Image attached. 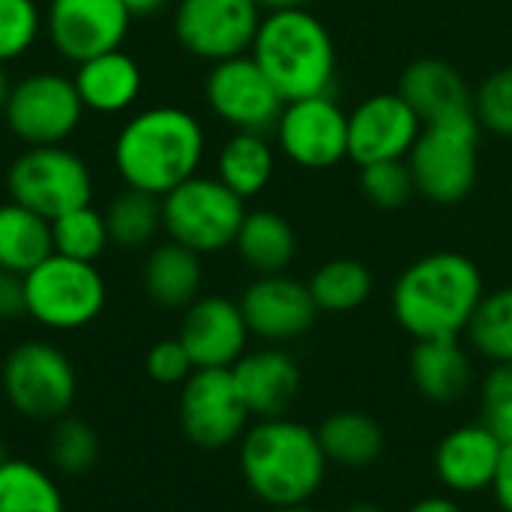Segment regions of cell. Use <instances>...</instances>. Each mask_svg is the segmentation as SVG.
Here are the masks:
<instances>
[{
  "instance_id": "4",
  "label": "cell",
  "mask_w": 512,
  "mask_h": 512,
  "mask_svg": "<svg viewBox=\"0 0 512 512\" xmlns=\"http://www.w3.org/2000/svg\"><path fill=\"white\" fill-rule=\"evenodd\" d=\"M282 102L327 96L336 81V45L309 9L267 12L249 48Z\"/></svg>"
},
{
  "instance_id": "26",
  "label": "cell",
  "mask_w": 512,
  "mask_h": 512,
  "mask_svg": "<svg viewBox=\"0 0 512 512\" xmlns=\"http://www.w3.org/2000/svg\"><path fill=\"white\" fill-rule=\"evenodd\" d=\"M321 450L330 465L360 471L381 459L384 453V429L372 414L363 411H336L318 429Z\"/></svg>"
},
{
  "instance_id": "15",
  "label": "cell",
  "mask_w": 512,
  "mask_h": 512,
  "mask_svg": "<svg viewBox=\"0 0 512 512\" xmlns=\"http://www.w3.org/2000/svg\"><path fill=\"white\" fill-rule=\"evenodd\" d=\"M129 21L132 12L123 0H51L45 12L51 45L72 63L120 48Z\"/></svg>"
},
{
  "instance_id": "44",
  "label": "cell",
  "mask_w": 512,
  "mask_h": 512,
  "mask_svg": "<svg viewBox=\"0 0 512 512\" xmlns=\"http://www.w3.org/2000/svg\"><path fill=\"white\" fill-rule=\"evenodd\" d=\"M123 3L129 6L132 15H153L162 6H168V0H123Z\"/></svg>"
},
{
  "instance_id": "22",
  "label": "cell",
  "mask_w": 512,
  "mask_h": 512,
  "mask_svg": "<svg viewBox=\"0 0 512 512\" xmlns=\"http://www.w3.org/2000/svg\"><path fill=\"white\" fill-rule=\"evenodd\" d=\"M411 381L435 405L459 402L471 381L474 366L471 354L462 348V339H420L411 351Z\"/></svg>"
},
{
  "instance_id": "16",
  "label": "cell",
  "mask_w": 512,
  "mask_h": 512,
  "mask_svg": "<svg viewBox=\"0 0 512 512\" xmlns=\"http://www.w3.org/2000/svg\"><path fill=\"white\" fill-rule=\"evenodd\" d=\"M423 120L399 93L366 96L348 111V159L360 168L372 162L408 159Z\"/></svg>"
},
{
  "instance_id": "47",
  "label": "cell",
  "mask_w": 512,
  "mask_h": 512,
  "mask_svg": "<svg viewBox=\"0 0 512 512\" xmlns=\"http://www.w3.org/2000/svg\"><path fill=\"white\" fill-rule=\"evenodd\" d=\"M273 512H318V510H312L309 504H297V507H279V510H273Z\"/></svg>"
},
{
  "instance_id": "30",
  "label": "cell",
  "mask_w": 512,
  "mask_h": 512,
  "mask_svg": "<svg viewBox=\"0 0 512 512\" xmlns=\"http://www.w3.org/2000/svg\"><path fill=\"white\" fill-rule=\"evenodd\" d=\"M63 510V495L45 468L12 456L0 465V512Z\"/></svg>"
},
{
  "instance_id": "25",
  "label": "cell",
  "mask_w": 512,
  "mask_h": 512,
  "mask_svg": "<svg viewBox=\"0 0 512 512\" xmlns=\"http://www.w3.org/2000/svg\"><path fill=\"white\" fill-rule=\"evenodd\" d=\"M237 255L240 261L258 273V276H273L285 273L297 255V234L291 222L273 210H252L243 216V225L237 231Z\"/></svg>"
},
{
  "instance_id": "6",
  "label": "cell",
  "mask_w": 512,
  "mask_h": 512,
  "mask_svg": "<svg viewBox=\"0 0 512 512\" xmlns=\"http://www.w3.org/2000/svg\"><path fill=\"white\" fill-rule=\"evenodd\" d=\"M246 201L219 177H189L162 195V228L168 237L198 255L234 246L246 216Z\"/></svg>"
},
{
  "instance_id": "40",
  "label": "cell",
  "mask_w": 512,
  "mask_h": 512,
  "mask_svg": "<svg viewBox=\"0 0 512 512\" xmlns=\"http://www.w3.org/2000/svg\"><path fill=\"white\" fill-rule=\"evenodd\" d=\"M21 315H27L24 276L0 270V321H15Z\"/></svg>"
},
{
  "instance_id": "28",
  "label": "cell",
  "mask_w": 512,
  "mask_h": 512,
  "mask_svg": "<svg viewBox=\"0 0 512 512\" xmlns=\"http://www.w3.org/2000/svg\"><path fill=\"white\" fill-rule=\"evenodd\" d=\"M276 171V153L261 132H234L219 150V180L246 198H255L267 189Z\"/></svg>"
},
{
  "instance_id": "46",
  "label": "cell",
  "mask_w": 512,
  "mask_h": 512,
  "mask_svg": "<svg viewBox=\"0 0 512 512\" xmlns=\"http://www.w3.org/2000/svg\"><path fill=\"white\" fill-rule=\"evenodd\" d=\"M345 512H387V510H381V507H375V504H354V507H348Z\"/></svg>"
},
{
  "instance_id": "21",
  "label": "cell",
  "mask_w": 512,
  "mask_h": 512,
  "mask_svg": "<svg viewBox=\"0 0 512 512\" xmlns=\"http://www.w3.org/2000/svg\"><path fill=\"white\" fill-rule=\"evenodd\" d=\"M396 93L414 108V114L423 120V126L474 114V90L468 87L465 75L438 57L414 60L402 72Z\"/></svg>"
},
{
  "instance_id": "33",
  "label": "cell",
  "mask_w": 512,
  "mask_h": 512,
  "mask_svg": "<svg viewBox=\"0 0 512 512\" xmlns=\"http://www.w3.org/2000/svg\"><path fill=\"white\" fill-rule=\"evenodd\" d=\"M51 240H54L57 255L93 264L105 252V246L111 243L105 213L93 210L90 204L75 207V210L51 219Z\"/></svg>"
},
{
  "instance_id": "32",
  "label": "cell",
  "mask_w": 512,
  "mask_h": 512,
  "mask_svg": "<svg viewBox=\"0 0 512 512\" xmlns=\"http://www.w3.org/2000/svg\"><path fill=\"white\" fill-rule=\"evenodd\" d=\"M465 333L471 348L492 366L512 363V285L483 294Z\"/></svg>"
},
{
  "instance_id": "39",
  "label": "cell",
  "mask_w": 512,
  "mask_h": 512,
  "mask_svg": "<svg viewBox=\"0 0 512 512\" xmlns=\"http://www.w3.org/2000/svg\"><path fill=\"white\" fill-rule=\"evenodd\" d=\"M192 372H195V363L180 339H162L147 354V375L156 384H165V387L180 384L183 387Z\"/></svg>"
},
{
  "instance_id": "2",
  "label": "cell",
  "mask_w": 512,
  "mask_h": 512,
  "mask_svg": "<svg viewBox=\"0 0 512 512\" xmlns=\"http://www.w3.org/2000/svg\"><path fill=\"white\" fill-rule=\"evenodd\" d=\"M327 468L318 432L297 420H258L240 438V474L249 492L273 510L309 504Z\"/></svg>"
},
{
  "instance_id": "41",
  "label": "cell",
  "mask_w": 512,
  "mask_h": 512,
  "mask_svg": "<svg viewBox=\"0 0 512 512\" xmlns=\"http://www.w3.org/2000/svg\"><path fill=\"white\" fill-rule=\"evenodd\" d=\"M492 492H495L498 507L504 512H512V441L504 444V453H501V465H498Z\"/></svg>"
},
{
  "instance_id": "1",
  "label": "cell",
  "mask_w": 512,
  "mask_h": 512,
  "mask_svg": "<svg viewBox=\"0 0 512 512\" xmlns=\"http://www.w3.org/2000/svg\"><path fill=\"white\" fill-rule=\"evenodd\" d=\"M483 294V273L468 255L432 252L396 279L393 315L414 342L453 339L468 330Z\"/></svg>"
},
{
  "instance_id": "17",
  "label": "cell",
  "mask_w": 512,
  "mask_h": 512,
  "mask_svg": "<svg viewBox=\"0 0 512 512\" xmlns=\"http://www.w3.org/2000/svg\"><path fill=\"white\" fill-rule=\"evenodd\" d=\"M240 309L249 324V333L273 345L306 336L318 318V306L312 300L309 285L285 273L258 276L243 291Z\"/></svg>"
},
{
  "instance_id": "38",
  "label": "cell",
  "mask_w": 512,
  "mask_h": 512,
  "mask_svg": "<svg viewBox=\"0 0 512 512\" xmlns=\"http://www.w3.org/2000/svg\"><path fill=\"white\" fill-rule=\"evenodd\" d=\"M483 423L504 444L512 441V363L492 366L483 381Z\"/></svg>"
},
{
  "instance_id": "27",
  "label": "cell",
  "mask_w": 512,
  "mask_h": 512,
  "mask_svg": "<svg viewBox=\"0 0 512 512\" xmlns=\"http://www.w3.org/2000/svg\"><path fill=\"white\" fill-rule=\"evenodd\" d=\"M54 255L51 222L15 201L0 207V270L27 276Z\"/></svg>"
},
{
  "instance_id": "43",
  "label": "cell",
  "mask_w": 512,
  "mask_h": 512,
  "mask_svg": "<svg viewBox=\"0 0 512 512\" xmlns=\"http://www.w3.org/2000/svg\"><path fill=\"white\" fill-rule=\"evenodd\" d=\"M264 12H285V9H306L309 0H255Z\"/></svg>"
},
{
  "instance_id": "18",
  "label": "cell",
  "mask_w": 512,
  "mask_h": 512,
  "mask_svg": "<svg viewBox=\"0 0 512 512\" xmlns=\"http://www.w3.org/2000/svg\"><path fill=\"white\" fill-rule=\"evenodd\" d=\"M249 336L240 303L228 297H198L186 306L177 333L195 369H231L246 354Z\"/></svg>"
},
{
  "instance_id": "24",
  "label": "cell",
  "mask_w": 512,
  "mask_h": 512,
  "mask_svg": "<svg viewBox=\"0 0 512 512\" xmlns=\"http://www.w3.org/2000/svg\"><path fill=\"white\" fill-rule=\"evenodd\" d=\"M201 255L168 240L156 246L144 264V291L162 309H186L201 291Z\"/></svg>"
},
{
  "instance_id": "23",
  "label": "cell",
  "mask_w": 512,
  "mask_h": 512,
  "mask_svg": "<svg viewBox=\"0 0 512 512\" xmlns=\"http://www.w3.org/2000/svg\"><path fill=\"white\" fill-rule=\"evenodd\" d=\"M72 81L84 108L96 114L126 111L129 105H135V99L141 96V84H144L141 66L135 63V57H129L120 48L78 63V72Z\"/></svg>"
},
{
  "instance_id": "7",
  "label": "cell",
  "mask_w": 512,
  "mask_h": 512,
  "mask_svg": "<svg viewBox=\"0 0 512 512\" xmlns=\"http://www.w3.org/2000/svg\"><path fill=\"white\" fill-rule=\"evenodd\" d=\"M27 315L48 330H81L105 306V279L87 261L48 255L24 276Z\"/></svg>"
},
{
  "instance_id": "49",
  "label": "cell",
  "mask_w": 512,
  "mask_h": 512,
  "mask_svg": "<svg viewBox=\"0 0 512 512\" xmlns=\"http://www.w3.org/2000/svg\"><path fill=\"white\" fill-rule=\"evenodd\" d=\"M501 512H504V510H501Z\"/></svg>"
},
{
  "instance_id": "11",
  "label": "cell",
  "mask_w": 512,
  "mask_h": 512,
  "mask_svg": "<svg viewBox=\"0 0 512 512\" xmlns=\"http://www.w3.org/2000/svg\"><path fill=\"white\" fill-rule=\"evenodd\" d=\"M84 114L75 81L57 72H33L12 84L3 117L9 129L30 147L66 141Z\"/></svg>"
},
{
  "instance_id": "35",
  "label": "cell",
  "mask_w": 512,
  "mask_h": 512,
  "mask_svg": "<svg viewBox=\"0 0 512 512\" xmlns=\"http://www.w3.org/2000/svg\"><path fill=\"white\" fill-rule=\"evenodd\" d=\"M360 189L375 207L396 210L414 198L417 183H414V174L408 168V159H390V162L363 165L360 168Z\"/></svg>"
},
{
  "instance_id": "37",
  "label": "cell",
  "mask_w": 512,
  "mask_h": 512,
  "mask_svg": "<svg viewBox=\"0 0 512 512\" xmlns=\"http://www.w3.org/2000/svg\"><path fill=\"white\" fill-rule=\"evenodd\" d=\"M474 117L480 129L512 138V66L495 69L474 90Z\"/></svg>"
},
{
  "instance_id": "14",
  "label": "cell",
  "mask_w": 512,
  "mask_h": 512,
  "mask_svg": "<svg viewBox=\"0 0 512 512\" xmlns=\"http://www.w3.org/2000/svg\"><path fill=\"white\" fill-rule=\"evenodd\" d=\"M273 132L279 150L309 171H327L348 156V111L330 93L285 102Z\"/></svg>"
},
{
  "instance_id": "20",
  "label": "cell",
  "mask_w": 512,
  "mask_h": 512,
  "mask_svg": "<svg viewBox=\"0 0 512 512\" xmlns=\"http://www.w3.org/2000/svg\"><path fill=\"white\" fill-rule=\"evenodd\" d=\"M234 384L243 396V405L258 420H276L291 411L300 396V366L282 348H261L243 354L231 366Z\"/></svg>"
},
{
  "instance_id": "36",
  "label": "cell",
  "mask_w": 512,
  "mask_h": 512,
  "mask_svg": "<svg viewBox=\"0 0 512 512\" xmlns=\"http://www.w3.org/2000/svg\"><path fill=\"white\" fill-rule=\"evenodd\" d=\"M42 30L36 0H0V63L27 54Z\"/></svg>"
},
{
  "instance_id": "19",
  "label": "cell",
  "mask_w": 512,
  "mask_h": 512,
  "mask_svg": "<svg viewBox=\"0 0 512 512\" xmlns=\"http://www.w3.org/2000/svg\"><path fill=\"white\" fill-rule=\"evenodd\" d=\"M504 441L486 426L471 423L447 432L435 450V477L453 495H477L492 489L501 465Z\"/></svg>"
},
{
  "instance_id": "3",
  "label": "cell",
  "mask_w": 512,
  "mask_h": 512,
  "mask_svg": "<svg viewBox=\"0 0 512 512\" xmlns=\"http://www.w3.org/2000/svg\"><path fill=\"white\" fill-rule=\"evenodd\" d=\"M204 159V129L195 114L177 105L138 111L114 141V165L129 189L168 195L198 174Z\"/></svg>"
},
{
  "instance_id": "10",
  "label": "cell",
  "mask_w": 512,
  "mask_h": 512,
  "mask_svg": "<svg viewBox=\"0 0 512 512\" xmlns=\"http://www.w3.org/2000/svg\"><path fill=\"white\" fill-rule=\"evenodd\" d=\"M180 429L198 450H225L240 444L249 429V408L231 369H195L180 387Z\"/></svg>"
},
{
  "instance_id": "9",
  "label": "cell",
  "mask_w": 512,
  "mask_h": 512,
  "mask_svg": "<svg viewBox=\"0 0 512 512\" xmlns=\"http://www.w3.org/2000/svg\"><path fill=\"white\" fill-rule=\"evenodd\" d=\"M3 393L27 420H60L75 402L78 375L57 345L30 339L9 351L3 363Z\"/></svg>"
},
{
  "instance_id": "12",
  "label": "cell",
  "mask_w": 512,
  "mask_h": 512,
  "mask_svg": "<svg viewBox=\"0 0 512 512\" xmlns=\"http://www.w3.org/2000/svg\"><path fill=\"white\" fill-rule=\"evenodd\" d=\"M258 27L261 9L255 0H180L174 9L177 42L207 63L249 54Z\"/></svg>"
},
{
  "instance_id": "13",
  "label": "cell",
  "mask_w": 512,
  "mask_h": 512,
  "mask_svg": "<svg viewBox=\"0 0 512 512\" xmlns=\"http://www.w3.org/2000/svg\"><path fill=\"white\" fill-rule=\"evenodd\" d=\"M204 96L210 111L234 132L267 135L270 129H276V120L285 105L270 78L252 60V54L213 63L204 84Z\"/></svg>"
},
{
  "instance_id": "45",
  "label": "cell",
  "mask_w": 512,
  "mask_h": 512,
  "mask_svg": "<svg viewBox=\"0 0 512 512\" xmlns=\"http://www.w3.org/2000/svg\"><path fill=\"white\" fill-rule=\"evenodd\" d=\"M9 90H12V84H9V78H6V72H3V63H0V111L6 108Z\"/></svg>"
},
{
  "instance_id": "29",
  "label": "cell",
  "mask_w": 512,
  "mask_h": 512,
  "mask_svg": "<svg viewBox=\"0 0 512 512\" xmlns=\"http://www.w3.org/2000/svg\"><path fill=\"white\" fill-rule=\"evenodd\" d=\"M372 273L357 258H333L324 267H318L309 279L312 300L318 312L345 315L360 309L372 297Z\"/></svg>"
},
{
  "instance_id": "31",
  "label": "cell",
  "mask_w": 512,
  "mask_h": 512,
  "mask_svg": "<svg viewBox=\"0 0 512 512\" xmlns=\"http://www.w3.org/2000/svg\"><path fill=\"white\" fill-rule=\"evenodd\" d=\"M105 225H108L111 243H117L123 249H141L162 228V201L150 192L126 186V192H120L108 204Z\"/></svg>"
},
{
  "instance_id": "5",
  "label": "cell",
  "mask_w": 512,
  "mask_h": 512,
  "mask_svg": "<svg viewBox=\"0 0 512 512\" xmlns=\"http://www.w3.org/2000/svg\"><path fill=\"white\" fill-rule=\"evenodd\" d=\"M417 192L435 204H459L480 171V123L474 114L426 123L408 153Z\"/></svg>"
},
{
  "instance_id": "8",
  "label": "cell",
  "mask_w": 512,
  "mask_h": 512,
  "mask_svg": "<svg viewBox=\"0 0 512 512\" xmlns=\"http://www.w3.org/2000/svg\"><path fill=\"white\" fill-rule=\"evenodd\" d=\"M9 198L48 222L90 204L93 177L84 159L60 144L27 147L9 168Z\"/></svg>"
},
{
  "instance_id": "48",
  "label": "cell",
  "mask_w": 512,
  "mask_h": 512,
  "mask_svg": "<svg viewBox=\"0 0 512 512\" xmlns=\"http://www.w3.org/2000/svg\"><path fill=\"white\" fill-rule=\"evenodd\" d=\"M9 459V450H6V444H3V438H0V465Z\"/></svg>"
},
{
  "instance_id": "42",
  "label": "cell",
  "mask_w": 512,
  "mask_h": 512,
  "mask_svg": "<svg viewBox=\"0 0 512 512\" xmlns=\"http://www.w3.org/2000/svg\"><path fill=\"white\" fill-rule=\"evenodd\" d=\"M405 512H465L459 507V501H453L450 495H429L417 504H411Z\"/></svg>"
},
{
  "instance_id": "34",
  "label": "cell",
  "mask_w": 512,
  "mask_h": 512,
  "mask_svg": "<svg viewBox=\"0 0 512 512\" xmlns=\"http://www.w3.org/2000/svg\"><path fill=\"white\" fill-rule=\"evenodd\" d=\"M51 462L60 474H69V477H81L87 474L96 459H99V435L93 432V426H87L84 420L78 417H60L54 423V432H51Z\"/></svg>"
}]
</instances>
